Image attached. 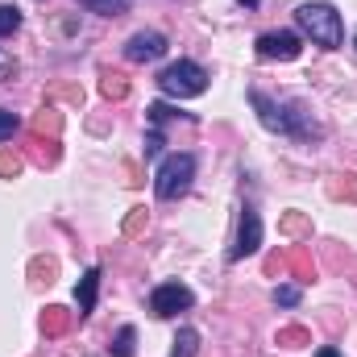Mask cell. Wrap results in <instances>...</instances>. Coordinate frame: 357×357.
Wrapping results in <instances>:
<instances>
[{"label":"cell","instance_id":"obj_1","mask_svg":"<svg viewBox=\"0 0 357 357\" xmlns=\"http://www.w3.org/2000/svg\"><path fill=\"white\" fill-rule=\"evenodd\" d=\"M250 104L258 108V121L270 133H282V137H312L316 133V125L307 121V112L299 104H278V100H270L266 91L258 88H250Z\"/></svg>","mask_w":357,"mask_h":357},{"label":"cell","instance_id":"obj_2","mask_svg":"<svg viewBox=\"0 0 357 357\" xmlns=\"http://www.w3.org/2000/svg\"><path fill=\"white\" fill-rule=\"evenodd\" d=\"M295 21H299V29H303V33H307L316 46H324V50H337V46L345 42L341 13H337L333 4H324V0L299 4V8H295Z\"/></svg>","mask_w":357,"mask_h":357},{"label":"cell","instance_id":"obj_3","mask_svg":"<svg viewBox=\"0 0 357 357\" xmlns=\"http://www.w3.org/2000/svg\"><path fill=\"white\" fill-rule=\"evenodd\" d=\"M158 88L167 91V96H175V100L204 96V91H208V71H204L199 63H191V59H178V63H171V67L158 71Z\"/></svg>","mask_w":357,"mask_h":357},{"label":"cell","instance_id":"obj_4","mask_svg":"<svg viewBox=\"0 0 357 357\" xmlns=\"http://www.w3.org/2000/svg\"><path fill=\"white\" fill-rule=\"evenodd\" d=\"M191 178H195V158L191 154H171L154 175V191H158V199H178V195L191 191Z\"/></svg>","mask_w":357,"mask_h":357},{"label":"cell","instance_id":"obj_5","mask_svg":"<svg viewBox=\"0 0 357 357\" xmlns=\"http://www.w3.org/2000/svg\"><path fill=\"white\" fill-rule=\"evenodd\" d=\"M258 54L262 59H278V63H291V59H299L303 54V38L299 33H291V29H270L258 38Z\"/></svg>","mask_w":357,"mask_h":357},{"label":"cell","instance_id":"obj_6","mask_svg":"<svg viewBox=\"0 0 357 357\" xmlns=\"http://www.w3.org/2000/svg\"><path fill=\"white\" fill-rule=\"evenodd\" d=\"M195 303V295H191V287H183V282H162V287H154V295H150V312L154 316H178V312H187Z\"/></svg>","mask_w":357,"mask_h":357},{"label":"cell","instance_id":"obj_7","mask_svg":"<svg viewBox=\"0 0 357 357\" xmlns=\"http://www.w3.org/2000/svg\"><path fill=\"white\" fill-rule=\"evenodd\" d=\"M258 250H262V216L254 208H245L241 212V229H237V245H233L229 262H241V258H250Z\"/></svg>","mask_w":357,"mask_h":357},{"label":"cell","instance_id":"obj_8","mask_svg":"<svg viewBox=\"0 0 357 357\" xmlns=\"http://www.w3.org/2000/svg\"><path fill=\"white\" fill-rule=\"evenodd\" d=\"M125 54H129L133 63H154V59H162V54H167V38H162L158 29H142V33H133V38H129Z\"/></svg>","mask_w":357,"mask_h":357},{"label":"cell","instance_id":"obj_9","mask_svg":"<svg viewBox=\"0 0 357 357\" xmlns=\"http://www.w3.org/2000/svg\"><path fill=\"white\" fill-rule=\"evenodd\" d=\"M96 295H100V270H88L75 287V303H79V316H91L96 307Z\"/></svg>","mask_w":357,"mask_h":357},{"label":"cell","instance_id":"obj_10","mask_svg":"<svg viewBox=\"0 0 357 357\" xmlns=\"http://www.w3.org/2000/svg\"><path fill=\"white\" fill-rule=\"evenodd\" d=\"M79 4L91 8V13H100V17H121V13H129L133 0H79Z\"/></svg>","mask_w":357,"mask_h":357},{"label":"cell","instance_id":"obj_11","mask_svg":"<svg viewBox=\"0 0 357 357\" xmlns=\"http://www.w3.org/2000/svg\"><path fill=\"white\" fill-rule=\"evenodd\" d=\"M195 349H199V333H195V328H178L171 357H195Z\"/></svg>","mask_w":357,"mask_h":357},{"label":"cell","instance_id":"obj_12","mask_svg":"<svg viewBox=\"0 0 357 357\" xmlns=\"http://www.w3.org/2000/svg\"><path fill=\"white\" fill-rule=\"evenodd\" d=\"M100 91H104L108 100H125V96H129V84H125V75L104 71V84H100Z\"/></svg>","mask_w":357,"mask_h":357},{"label":"cell","instance_id":"obj_13","mask_svg":"<svg viewBox=\"0 0 357 357\" xmlns=\"http://www.w3.org/2000/svg\"><path fill=\"white\" fill-rule=\"evenodd\" d=\"M133 341H137V333L125 324V328L112 337V357H133Z\"/></svg>","mask_w":357,"mask_h":357},{"label":"cell","instance_id":"obj_14","mask_svg":"<svg viewBox=\"0 0 357 357\" xmlns=\"http://www.w3.org/2000/svg\"><path fill=\"white\" fill-rule=\"evenodd\" d=\"M17 29H21V8L0 4V38H8V33H17Z\"/></svg>","mask_w":357,"mask_h":357},{"label":"cell","instance_id":"obj_15","mask_svg":"<svg viewBox=\"0 0 357 357\" xmlns=\"http://www.w3.org/2000/svg\"><path fill=\"white\" fill-rule=\"evenodd\" d=\"M42 328H46V333H63V328H67V312H63V307H46Z\"/></svg>","mask_w":357,"mask_h":357},{"label":"cell","instance_id":"obj_16","mask_svg":"<svg viewBox=\"0 0 357 357\" xmlns=\"http://www.w3.org/2000/svg\"><path fill=\"white\" fill-rule=\"evenodd\" d=\"M21 129V121H17V112H8V108H0V142H8L13 133Z\"/></svg>","mask_w":357,"mask_h":357},{"label":"cell","instance_id":"obj_17","mask_svg":"<svg viewBox=\"0 0 357 357\" xmlns=\"http://www.w3.org/2000/svg\"><path fill=\"white\" fill-rule=\"evenodd\" d=\"M274 303H278V307H295V303H299V287H278V291H274Z\"/></svg>","mask_w":357,"mask_h":357},{"label":"cell","instance_id":"obj_18","mask_svg":"<svg viewBox=\"0 0 357 357\" xmlns=\"http://www.w3.org/2000/svg\"><path fill=\"white\" fill-rule=\"evenodd\" d=\"M21 171V158H8V154H0V175H17Z\"/></svg>","mask_w":357,"mask_h":357},{"label":"cell","instance_id":"obj_19","mask_svg":"<svg viewBox=\"0 0 357 357\" xmlns=\"http://www.w3.org/2000/svg\"><path fill=\"white\" fill-rule=\"evenodd\" d=\"M158 150H162V133H150V137H146V158H154Z\"/></svg>","mask_w":357,"mask_h":357},{"label":"cell","instance_id":"obj_20","mask_svg":"<svg viewBox=\"0 0 357 357\" xmlns=\"http://www.w3.org/2000/svg\"><path fill=\"white\" fill-rule=\"evenodd\" d=\"M316 357H341L337 349H316Z\"/></svg>","mask_w":357,"mask_h":357},{"label":"cell","instance_id":"obj_21","mask_svg":"<svg viewBox=\"0 0 357 357\" xmlns=\"http://www.w3.org/2000/svg\"><path fill=\"white\" fill-rule=\"evenodd\" d=\"M241 4H245V8H258V4H262V0H241Z\"/></svg>","mask_w":357,"mask_h":357},{"label":"cell","instance_id":"obj_22","mask_svg":"<svg viewBox=\"0 0 357 357\" xmlns=\"http://www.w3.org/2000/svg\"><path fill=\"white\" fill-rule=\"evenodd\" d=\"M354 46H357V38H354Z\"/></svg>","mask_w":357,"mask_h":357}]
</instances>
